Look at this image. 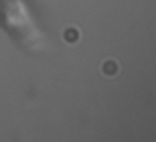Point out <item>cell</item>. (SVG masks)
<instances>
[{"instance_id":"obj_1","label":"cell","mask_w":156,"mask_h":142,"mask_svg":"<svg viewBox=\"0 0 156 142\" xmlns=\"http://www.w3.org/2000/svg\"><path fill=\"white\" fill-rule=\"evenodd\" d=\"M0 27L27 50H42L45 47L44 35L24 0H0Z\"/></svg>"}]
</instances>
